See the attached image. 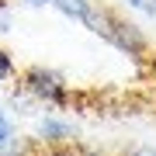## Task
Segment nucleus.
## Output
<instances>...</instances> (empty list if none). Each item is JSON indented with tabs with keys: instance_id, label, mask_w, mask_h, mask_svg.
I'll return each mask as SVG.
<instances>
[{
	"instance_id": "1",
	"label": "nucleus",
	"mask_w": 156,
	"mask_h": 156,
	"mask_svg": "<svg viewBox=\"0 0 156 156\" xmlns=\"http://www.w3.org/2000/svg\"><path fill=\"white\" fill-rule=\"evenodd\" d=\"M21 90H24L28 97L45 101V104H56V108H62V104L69 101V87H66V80H62L56 69H45V66H31V69H24V76H21Z\"/></svg>"
},
{
	"instance_id": "2",
	"label": "nucleus",
	"mask_w": 156,
	"mask_h": 156,
	"mask_svg": "<svg viewBox=\"0 0 156 156\" xmlns=\"http://www.w3.org/2000/svg\"><path fill=\"white\" fill-rule=\"evenodd\" d=\"M108 42L118 45V49L128 52V56H142V52H146V35L139 31V24L125 21V17H118V14H115V21H111V35H108Z\"/></svg>"
},
{
	"instance_id": "3",
	"label": "nucleus",
	"mask_w": 156,
	"mask_h": 156,
	"mask_svg": "<svg viewBox=\"0 0 156 156\" xmlns=\"http://www.w3.org/2000/svg\"><path fill=\"white\" fill-rule=\"evenodd\" d=\"M73 125L69 122H59V118H52V115H45L42 122H38V139L45 146H62V142H73Z\"/></svg>"
},
{
	"instance_id": "4",
	"label": "nucleus",
	"mask_w": 156,
	"mask_h": 156,
	"mask_svg": "<svg viewBox=\"0 0 156 156\" xmlns=\"http://www.w3.org/2000/svg\"><path fill=\"white\" fill-rule=\"evenodd\" d=\"M52 7H56L59 14H66V17H73V21H80V24H83L87 11L94 7V0H56Z\"/></svg>"
},
{
	"instance_id": "5",
	"label": "nucleus",
	"mask_w": 156,
	"mask_h": 156,
	"mask_svg": "<svg viewBox=\"0 0 156 156\" xmlns=\"http://www.w3.org/2000/svg\"><path fill=\"white\" fill-rule=\"evenodd\" d=\"M11 142H17L14 139V122H11V115L4 111V104H0V149L11 146Z\"/></svg>"
},
{
	"instance_id": "6",
	"label": "nucleus",
	"mask_w": 156,
	"mask_h": 156,
	"mask_svg": "<svg viewBox=\"0 0 156 156\" xmlns=\"http://www.w3.org/2000/svg\"><path fill=\"white\" fill-rule=\"evenodd\" d=\"M11 76H14V59H11V52H7V49H0V83L11 80Z\"/></svg>"
},
{
	"instance_id": "7",
	"label": "nucleus",
	"mask_w": 156,
	"mask_h": 156,
	"mask_svg": "<svg viewBox=\"0 0 156 156\" xmlns=\"http://www.w3.org/2000/svg\"><path fill=\"white\" fill-rule=\"evenodd\" d=\"M128 156H156V149H149V146H142V149H135V153H128Z\"/></svg>"
},
{
	"instance_id": "8",
	"label": "nucleus",
	"mask_w": 156,
	"mask_h": 156,
	"mask_svg": "<svg viewBox=\"0 0 156 156\" xmlns=\"http://www.w3.org/2000/svg\"><path fill=\"white\" fill-rule=\"evenodd\" d=\"M28 7H49V4H56V0H24Z\"/></svg>"
},
{
	"instance_id": "9",
	"label": "nucleus",
	"mask_w": 156,
	"mask_h": 156,
	"mask_svg": "<svg viewBox=\"0 0 156 156\" xmlns=\"http://www.w3.org/2000/svg\"><path fill=\"white\" fill-rule=\"evenodd\" d=\"M128 7H135V11H142V14H146V0H128Z\"/></svg>"
}]
</instances>
